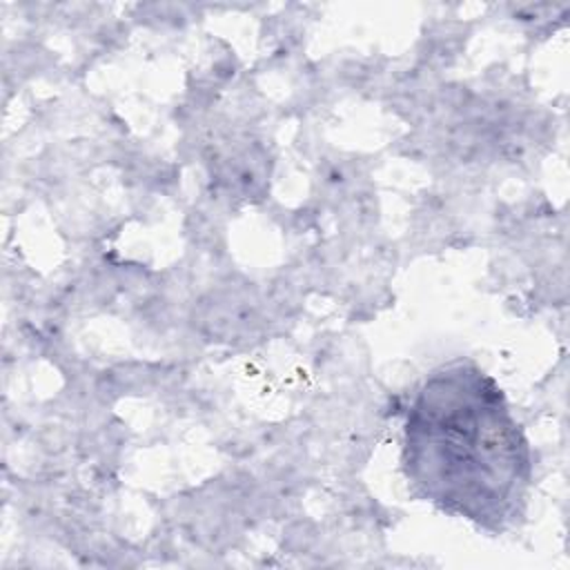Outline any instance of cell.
Returning a JSON list of instances; mask_svg holds the SVG:
<instances>
[{
	"mask_svg": "<svg viewBox=\"0 0 570 570\" xmlns=\"http://www.w3.org/2000/svg\"><path fill=\"white\" fill-rule=\"evenodd\" d=\"M403 470L434 505L497 530L523 501L532 459L499 383L454 361L434 370L410 403Z\"/></svg>",
	"mask_w": 570,
	"mask_h": 570,
	"instance_id": "cell-1",
	"label": "cell"
}]
</instances>
